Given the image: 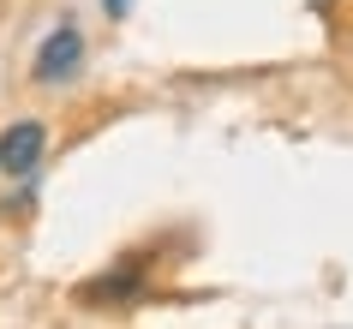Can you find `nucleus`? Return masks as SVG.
Returning <instances> with one entry per match:
<instances>
[{"instance_id": "obj_1", "label": "nucleus", "mask_w": 353, "mask_h": 329, "mask_svg": "<svg viewBox=\"0 0 353 329\" xmlns=\"http://www.w3.org/2000/svg\"><path fill=\"white\" fill-rule=\"evenodd\" d=\"M78 66H84V37H78V24H54V30L42 37L37 60H30V78H37V84H66Z\"/></svg>"}, {"instance_id": "obj_2", "label": "nucleus", "mask_w": 353, "mask_h": 329, "mask_svg": "<svg viewBox=\"0 0 353 329\" xmlns=\"http://www.w3.org/2000/svg\"><path fill=\"white\" fill-rule=\"evenodd\" d=\"M42 150H48V126L42 120H12V126L0 132V174L30 180L42 168Z\"/></svg>"}, {"instance_id": "obj_3", "label": "nucleus", "mask_w": 353, "mask_h": 329, "mask_svg": "<svg viewBox=\"0 0 353 329\" xmlns=\"http://www.w3.org/2000/svg\"><path fill=\"white\" fill-rule=\"evenodd\" d=\"M138 288H144V270H138V263H114V275L84 281V288H78V299H120V293H138Z\"/></svg>"}, {"instance_id": "obj_4", "label": "nucleus", "mask_w": 353, "mask_h": 329, "mask_svg": "<svg viewBox=\"0 0 353 329\" xmlns=\"http://www.w3.org/2000/svg\"><path fill=\"white\" fill-rule=\"evenodd\" d=\"M102 6H108V19H126V6H132V0H102Z\"/></svg>"}, {"instance_id": "obj_5", "label": "nucleus", "mask_w": 353, "mask_h": 329, "mask_svg": "<svg viewBox=\"0 0 353 329\" xmlns=\"http://www.w3.org/2000/svg\"><path fill=\"white\" fill-rule=\"evenodd\" d=\"M312 12H330V0H312Z\"/></svg>"}]
</instances>
